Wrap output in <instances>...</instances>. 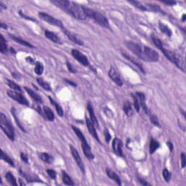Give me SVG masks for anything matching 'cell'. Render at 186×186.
I'll return each instance as SVG.
<instances>
[{
  "instance_id": "obj_1",
  "label": "cell",
  "mask_w": 186,
  "mask_h": 186,
  "mask_svg": "<svg viewBox=\"0 0 186 186\" xmlns=\"http://www.w3.org/2000/svg\"><path fill=\"white\" fill-rule=\"evenodd\" d=\"M126 47L141 60L146 62H157L159 60V55L155 49L148 46L142 45L131 41L124 42Z\"/></svg>"
},
{
  "instance_id": "obj_2",
  "label": "cell",
  "mask_w": 186,
  "mask_h": 186,
  "mask_svg": "<svg viewBox=\"0 0 186 186\" xmlns=\"http://www.w3.org/2000/svg\"><path fill=\"white\" fill-rule=\"evenodd\" d=\"M51 3L65 11L66 13L76 19L81 20V21L86 19L82 6H79L74 2L67 1V0H53L51 1Z\"/></svg>"
},
{
  "instance_id": "obj_3",
  "label": "cell",
  "mask_w": 186,
  "mask_h": 186,
  "mask_svg": "<svg viewBox=\"0 0 186 186\" xmlns=\"http://www.w3.org/2000/svg\"><path fill=\"white\" fill-rule=\"evenodd\" d=\"M82 8L86 18H88L90 19L93 20L95 23L100 25V26L110 29L109 22L106 16L101 14L100 12H98L97 11L94 10L93 9H90L89 7L82 6Z\"/></svg>"
},
{
  "instance_id": "obj_4",
  "label": "cell",
  "mask_w": 186,
  "mask_h": 186,
  "mask_svg": "<svg viewBox=\"0 0 186 186\" xmlns=\"http://www.w3.org/2000/svg\"><path fill=\"white\" fill-rule=\"evenodd\" d=\"M160 50L163 52L166 58L169 60H170L172 63H174L178 69L182 70L183 72L185 71V63H184V60L181 55L177 54L176 52H173L170 49H166L164 47Z\"/></svg>"
},
{
  "instance_id": "obj_5",
  "label": "cell",
  "mask_w": 186,
  "mask_h": 186,
  "mask_svg": "<svg viewBox=\"0 0 186 186\" xmlns=\"http://www.w3.org/2000/svg\"><path fill=\"white\" fill-rule=\"evenodd\" d=\"M0 127L11 141L15 140V130L13 126L7 119V116L3 113H0Z\"/></svg>"
},
{
  "instance_id": "obj_6",
  "label": "cell",
  "mask_w": 186,
  "mask_h": 186,
  "mask_svg": "<svg viewBox=\"0 0 186 186\" xmlns=\"http://www.w3.org/2000/svg\"><path fill=\"white\" fill-rule=\"evenodd\" d=\"M39 18H41L42 21H45L46 23H49V25H54V26L60 28L61 29L64 28L63 24V23L60 21V20L57 19V18L49 15V14L45 13V12H39Z\"/></svg>"
},
{
  "instance_id": "obj_7",
  "label": "cell",
  "mask_w": 186,
  "mask_h": 186,
  "mask_svg": "<svg viewBox=\"0 0 186 186\" xmlns=\"http://www.w3.org/2000/svg\"><path fill=\"white\" fill-rule=\"evenodd\" d=\"M7 95L9 97H11L12 100H14L16 102H18V103L21 105H24V106H29V102L28 100L25 98L24 95H23L21 92L18 91H15L12 90H7Z\"/></svg>"
},
{
  "instance_id": "obj_8",
  "label": "cell",
  "mask_w": 186,
  "mask_h": 186,
  "mask_svg": "<svg viewBox=\"0 0 186 186\" xmlns=\"http://www.w3.org/2000/svg\"><path fill=\"white\" fill-rule=\"evenodd\" d=\"M71 55L74 58L75 60H76L79 63H80L82 65L84 66H90V63L89 59L87 58V57L85 55L83 54L82 52H81L79 50L76 49H73L71 50Z\"/></svg>"
},
{
  "instance_id": "obj_9",
  "label": "cell",
  "mask_w": 186,
  "mask_h": 186,
  "mask_svg": "<svg viewBox=\"0 0 186 186\" xmlns=\"http://www.w3.org/2000/svg\"><path fill=\"white\" fill-rule=\"evenodd\" d=\"M108 76L110 77V79L113 81V82L119 86H121L123 85V84H124L120 74H119V72L113 67H110L109 71H108Z\"/></svg>"
},
{
  "instance_id": "obj_10",
  "label": "cell",
  "mask_w": 186,
  "mask_h": 186,
  "mask_svg": "<svg viewBox=\"0 0 186 186\" xmlns=\"http://www.w3.org/2000/svg\"><path fill=\"white\" fill-rule=\"evenodd\" d=\"M70 150H71V154H72L73 159L76 161L78 167L80 168L81 171H82L83 173H84L85 172V170H84V163H83L82 158H81L79 154L78 150H77L72 145H70Z\"/></svg>"
},
{
  "instance_id": "obj_11",
  "label": "cell",
  "mask_w": 186,
  "mask_h": 186,
  "mask_svg": "<svg viewBox=\"0 0 186 186\" xmlns=\"http://www.w3.org/2000/svg\"><path fill=\"white\" fill-rule=\"evenodd\" d=\"M123 143L122 141L119 138H114L112 141V148H113V152L116 155L120 156V157H124V153L122 150Z\"/></svg>"
},
{
  "instance_id": "obj_12",
  "label": "cell",
  "mask_w": 186,
  "mask_h": 186,
  "mask_svg": "<svg viewBox=\"0 0 186 186\" xmlns=\"http://www.w3.org/2000/svg\"><path fill=\"white\" fill-rule=\"evenodd\" d=\"M61 30L63 31V32L65 34L66 36H67V38L69 39L70 41H71L74 44H76V45H80V46L84 45V42H83L82 40L76 34H75L74 33L67 30L66 28H63V29H62Z\"/></svg>"
},
{
  "instance_id": "obj_13",
  "label": "cell",
  "mask_w": 186,
  "mask_h": 186,
  "mask_svg": "<svg viewBox=\"0 0 186 186\" xmlns=\"http://www.w3.org/2000/svg\"><path fill=\"white\" fill-rule=\"evenodd\" d=\"M86 127H87L88 130H89L90 134H91L93 137L95 138L96 140L98 142V143H101V142L100 140V138L98 137V134H97L96 132V128H95V125L93 121H91V119H88L87 117H86Z\"/></svg>"
},
{
  "instance_id": "obj_14",
  "label": "cell",
  "mask_w": 186,
  "mask_h": 186,
  "mask_svg": "<svg viewBox=\"0 0 186 186\" xmlns=\"http://www.w3.org/2000/svg\"><path fill=\"white\" fill-rule=\"evenodd\" d=\"M121 55H122L123 56H124V58L127 59V60H130V61L132 63H133L134 66H137L138 69L140 70L142 72H143V73H145V71H144V69H143V64H142L140 62L137 58H134V57H132V55H130V54H128L127 52H124V51H123V52H121Z\"/></svg>"
},
{
  "instance_id": "obj_15",
  "label": "cell",
  "mask_w": 186,
  "mask_h": 186,
  "mask_svg": "<svg viewBox=\"0 0 186 186\" xmlns=\"http://www.w3.org/2000/svg\"><path fill=\"white\" fill-rule=\"evenodd\" d=\"M45 35L46 37L48 39L50 40V41H52V42H54V43L59 44V45L62 44V41H61V39H60V38L59 37V36L56 34H55V33L52 32V31L46 30L45 31Z\"/></svg>"
},
{
  "instance_id": "obj_16",
  "label": "cell",
  "mask_w": 186,
  "mask_h": 186,
  "mask_svg": "<svg viewBox=\"0 0 186 186\" xmlns=\"http://www.w3.org/2000/svg\"><path fill=\"white\" fill-rule=\"evenodd\" d=\"M136 95H137V96L138 97V98H139L140 100V107L143 108V110H144V112L146 114L150 113V110L148 109V106H147L146 103H145V95L143 93H139V92H137V93H135Z\"/></svg>"
},
{
  "instance_id": "obj_17",
  "label": "cell",
  "mask_w": 186,
  "mask_h": 186,
  "mask_svg": "<svg viewBox=\"0 0 186 186\" xmlns=\"http://www.w3.org/2000/svg\"><path fill=\"white\" fill-rule=\"evenodd\" d=\"M106 172L107 176H108L110 179L113 180V181L115 182L117 184H118L119 185H121V179L117 173H116L115 172H113L112 169H110L109 168H106Z\"/></svg>"
},
{
  "instance_id": "obj_18",
  "label": "cell",
  "mask_w": 186,
  "mask_h": 186,
  "mask_svg": "<svg viewBox=\"0 0 186 186\" xmlns=\"http://www.w3.org/2000/svg\"><path fill=\"white\" fill-rule=\"evenodd\" d=\"M24 89L25 91L27 92L28 94L30 95L33 100L36 101V102H37L38 103H43V100H42V97L40 96L39 95H38L36 92H34V90L30 89V88L27 87V86H24Z\"/></svg>"
},
{
  "instance_id": "obj_19",
  "label": "cell",
  "mask_w": 186,
  "mask_h": 186,
  "mask_svg": "<svg viewBox=\"0 0 186 186\" xmlns=\"http://www.w3.org/2000/svg\"><path fill=\"white\" fill-rule=\"evenodd\" d=\"M86 108H87L88 112H89V113H90V119H91V121H93L94 124H95V126L97 127H99L98 121H97L96 116H95V111H94V109H93V107L90 102L87 103V106H86Z\"/></svg>"
},
{
  "instance_id": "obj_20",
  "label": "cell",
  "mask_w": 186,
  "mask_h": 186,
  "mask_svg": "<svg viewBox=\"0 0 186 186\" xmlns=\"http://www.w3.org/2000/svg\"><path fill=\"white\" fill-rule=\"evenodd\" d=\"M39 159L48 164H52L54 162V156L47 154V153H39Z\"/></svg>"
},
{
  "instance_id": "obj_21",
  "label": "cell",
  "mask_w": 186,
  "mask_h": 186,
  "mask_svg": "<svg viewBox=\"0 0 186 186\" xmlns=\"http://www.w3.org/2000/svg\"><path fill=\"white\" fill-rule=\"evenodd\" d=\"M82 148L84 156H85L89 160L94 159L95 156H94V154L92 153L91 148H90V145L88 144V143H86V144H82Z\"/></svg>"
},
{
  "instance_id": "obj_22",
  "label": "cell",
  "mask_w": 186,
  "mask_h": 186,
  "mask_svg": "<svg viewBox=\"0 0 186 186\" xmlns=\"http://www.w3.org/2000/svg\"><path fill=\"white\" fill-rule=\"evenodd\" d=\"M9 36L12 39L13 41H15V42H17V43L20 44V45L24 46V47H30V48H34V45H31V43H29V42H28L27 41H25V40L22 39L18 37V36H14V35L12 34H10L9 35Z\"/></svg>"
},
{
  "instance_id": "obj_23",
  "label": "cell",
  "mask_w": 186,
  "mask_h": 186,
  "mask_svg": "<svg viewBox=\"0 0 186 186\" xmlns=\"http://www.w3.org/2000/svg\"><path fill=\"white\" fill-rule=\"evenodd\" d=\"M123 110H124V113H126V115L127 116V117H131L134 115V111L133 109H132V103L130 101L127 100L124 103V105H123Z\"/></svg>"
},
{
  "instance_id": "obj_24",
  "label": "cell",
  "mask_w": 186,
  "mask_h": 186,
  "mask_svg": "<svg viewBox=\"0 0 186 186\" xmlns=\"http://www.w3.org/2000/svg\"><path fill=\"white\" fill-rule=\"evenodd\" d=\"M71 128H72L73 131L74 132V133L76 134V135L78 137L79 139V140L81 141V143H82V144H86L87 143V141H86L85 137H84V134L82 133V132L81 131V130L79 129L78 127H76L73 126V125H71Z\"/></svg>"
},
{
  "instance_id": "obj_25",
  "label": "cell",
  "mask_w": 186,
  "mask_h": 186,
  "mask_svg": "<svg viewBox=\"0 0 186 186\" xmlns=\"http://www.w3.org/2000/svg\"><path fill=\"white\" fill-rule=\"evenodd\" d=\"M159 28L160 31H161L162 33H164L165 35H167L168 37H171V36H172V31L168 25H167L166 24H164V23H161V22H160V23H159Z\"/></svg>"
},
{
  "instance_id": "obj_26",
  "label": "cell",
  "mask_w": 186,
  "mask_h": 186,
  "mask_svg": "<svg viewBox=\"0 0 186 186\" xmlns=\"http://www.w3.org/2000/svg\"><path fill=\"white\" fill-rule=\"evenodd\" d=\"M44 113H45V118L49 121H53L55 120V114L52 112V110L47 106L43 107Z\"/></svg>"
},
{
  "instance_id": "obj_27",
  "label": "cell",
  "mask_w": 186,
  "mask_h": 186,
  "mask_svg": "<svg viewBox=\"0 0 186 186\" xmlns=\"http://www.w3.org/2000/svg\"><path fill=\"white\" fill-rule=\"evenodd\" d=\"M62 180L63 183L66 185H74V183H73L71 177L63 170L62 171Z\"/></svg>"
},
{
  "instance_id": "obj_28",
  "label": "cell",
  "mask_w": 186,
  "mask_h": 186,
  "mask_svg": "<svg viewBox=\"0 0 186 186\" xmlns=\"http://www.w3.org/2000/svg\"><path fill=\"white\" fill-rule=\"evenodd\" d=\"M7 50H8V49H7L6 39H5L2 35H1L0 36V52H1L2 54H6Z\"/></svg>"
},
{
  "instance_id": "obj_29",
  "label": "cell",
  "mask_w": 186,
  "mask_h": 186,
  "mask_svg": "<svg viewBox=\"0 0 186 186\" xmlns=\"http://www.w3.org/2000/svg\"><path fill=\"white\" fill-rule=\"evenodd\" d=\"M160 147V144L158 141L155 140L151 138L150 140V145H149V151L150 154H153Z\"/></svg>"
},
{
  "instance_id": "obj_30",
  "label": "cell",
  "mask_w": 186,
  "mask_h": 186,
  "mask_svg": "<svg viewBox=\"0 0 186 186\" xmlns=\"http://www.w3.org/2000/svg\"><path fill=\"white\" fill-rule=\"evenodd\" d=\"M5 179H6L7 183H10V185H15V186L18 185L17 180H16L15 177L12 174V173H11L10 172H7L6 174H5Z\"/></svg>"
},
{
  "instance_id": "obj_31",
  "label": "cell",
  "mask_w": 186,
  "mask_h": 186,
  "mask_svg": "<svg viewBox=\"0 0 186 186\" xmlns=\"http://www.w3.org/2000/svg\"><path fill=\"white\" fill-rule=\"evenodd\" d=\"M49 101H50L51 103H52L53 106H55V109H56V111H57V113H58V115L60 116V117H62L63 116V108L61 107V106H60L59 103H58L56 101H55L54 100H53L51 97L49 96Z\"/></svg>"
},
{
  "instance_id": "obj_32",
  "label": "cell",
  "mask_w": 186,
  "mask_h": 186,
  "mask_svg": "<svg viewBox=\"0 0 186 186\" xmlns=\"http://www.w3.org/2000/svg\"><path fill=\"white\" fill-rule=\"evenodd\" d=\"M36 82H37L38 84H39V86H41V87L43 88L44 90H47V91H51V90H52L49 83L46 82L45 80H44L42 78L39 77V78L36 79Z\"/></svg>"
},
{
  "instance_id": "obj_33",
  "label": "cell",
  "mask_w": 186,
  "mask_h": 186,
  "mask_svg": "<svg viewBox=\"0 0 186 186\" xmlns=\"http://www.w3.org/2000/svg\"><path fill=\"white\" fill-rule=\"evenodd\" d=\"M1 159L4 160L5 161H6L7 163H8L12 167H15V164L13 160H12L11 158L6 153H5L3 150H1Z\"/></svg>"
},
{
  "instance_id": "obj_34",
  "label": "cell",
  "mask_w": 186,
  "mask_h": 186,
  "mask_svg": "<svg viewBox=\"0 0 186 186\" xmlns=\"http://www.w3.org/2000/svg\"><path fill=\"white\" fill-rule=\"evenodd\" d=\"M34 65H35V68H34L35 73L39 75V76L42 75L44 72V66L42 65V63L37 61L36 62V63H35Z\"/></svg>"
},
{
  "instance_id": "obj_35",
  "label": "cell",
  "mask_w": 186,
  "mask_h": 186,
  "mask_svg": "<svg viewBox=\"0 0 186 186\" xmlns=\"http://www.w3.org/2000/svg\"><path fill=\"white\" fill-rule=\"evenodd\" d=\"M7 84L12 90H15V91H18V92H21V88L18 84H16L15 82H14L13 81H11L8 79H7Z\"/></svg>"
},
{
  "instance_id": "obj_36",
  "label": "cell",
  "mask_w": 186,
  "mask_h": 186,
  "mask_svg": "<svg viewBox=\"0 0 186 186\" xmlns=\"http://www.w3.org/2000/svg\"><path fill=\"white\" fill-rule=\"evenodd\" d=\"M132 97L133 98V106L134 108H135L136 111L140 112V100L138 97L137 96V95H134V94H132Z\"/></svg>"
},
{
  "instance_id": "obj_37",
  "label": "cell",
  "mask_w": 186,
  "mask_h": 186,
  "mask_svg": "<svg viewBox=\"0 0 186 186\" xmlns=\"http://www.w3.org/2000/svg\"><path fill=\"white\" fill-rule=\"evenodd\" d=\"M130 2L132 4V5H133L134 7H137V9H139V10H140L142 11H147V10H148V8H147V7L145 6V5H143V4H141L140 2H139L130 1Z\"/></svg>"
},
{
  "instance_id": "obj_38",
  "label": "cell",
  "mask_w": 186,
  "mask_h": 186,
  "mask_svg": "<svg viewBox=\"0 0 186 186\" xmlns=\"http://www.w3.org/2000/svg\"><path fill=\"white\" fill-rule=\"evenodd\" d=\"M11 113H12V116H13V117H14V119H15V121H16V123H17V124H18V126L19 127H20V129H21V130H22V131H23V132H25V129L23 128V127L22 126V124H21V123L20 122V121H19V119H18V118H17V115H16V111H15V108H11Z\"/></svg>"
},
{
  "instance_id": "obj_39",
  "label": "cell",
  "mask_w": 186,
  "mask_h": 186,
  "mask_svg": "<svg viewBox=\"0 0 186 186\" xmlns=\"http://www.w3.org/2000/svg\"><path fill=\"white\" fill-rule=\"evenodd\" d=\"M162 175H163V178H164V180L167 183H169L170 181L171 178H172V174H171V172H169L167 169H164L163 172H162Z\"/></svg>"
},
{
  "instance_id": "obj_40",
  "label": "cell",
  "mask_w": 186,
  "mask_h": 186,
  "mask_svg": "<svg viewBox=\"0 0 186 186\" xmlns=\"http://www.w3.org/2000/svg\"><path fill=\"white\" fill-rule=\"evenodd\" d=\"M151 39H152V42H154V44L156 45V47H157L158 49H161L162 47H164L163 45H162L161 41L158 37H156V36H152Z\"/></svg>"
},
{
  "instance_id": "obj_41",
  "label": "cell",
  "mask_w": 186,
  "mask_h": 186,
  "mask_svg": "<svg viewBox=\"0 0 186 186\" xmlns=\"http://www.w3.org/2000/svg\"><path fill=\"white\" fill-rule=\"evenodd\" d=\"M148 115H149V117H150V121H151L152 124L154 125H155V126L156 127H160L159 121V119H158L157 117H156V115H154V114L150 113V112Z\"/></svg>"
},
{
  "instance_id": "obj_42",
  "label": "cell",
  "mask_w": 186,
  "mask_h": 186,
  "mask_svg": "<svg viewBox=\"0 0 186 186\" xmlns=\"http://www.w3.org/2000/svg\"><path fill=\"white\" fill-rule=\"evenodd\" d=\"M46 172H47V174H48L49 177L51 178V179L55 180V178H56L57 173L54 170V169H47V170H46Z\"/></svg>"
},
{
  "instance_id": "obj_43",
  "label": "cell",
  "mask_w": 186,
  "mask_h": 186,
  "mask_svg": "<svg viewBox=\"0 0 186 186\" xmlns=\"http://www.w3.org/2000/svg\"><path fill=\"white\" fill-rule=\"evenodd\" d=\"M137 182H138V183L140 184L141 185H143V186H149V185H151L150 183H148V182H146L145 180H143V178H140V177H137Z\"/></svg>"
},
{
  "instance_id": "obj_44",
  "label": "cell",
  "mask_w": 186,
  "mask_h": 186,
  "mask_svg": "<svg viewBox=\"0 0 186 186\" xmlns=\"http://www.w3.org/2000/svg\"><path fill=\"white\" fill-rule=\"evenodd\" d=\"M180 158H181L182 168H185L186 166V156L185 153H182L181 156H180Z\"/></svg>"
},
{
  "instance_id": "obj_45",
  "label": "cell",
  "mask_w": 186,
  "mask_h": 186,
  "mask_svg": "<svg viewBox=\"0 0 186 186\" xmlns=\"http://www.w3.org/2000/svg\"><path fill=\"white\" fill-rule=\"evenodd\" d=\"M104 135L105 137H106V140L107 142V143H108L111 139V135H110L109 131L108 130V129H106L104 131Z\"/></svg>"
},
{
  "instance_id": "obj_46",
  "label": "cell",
  "mask_w": 186,
  "mask_h": 186,
  "mask_svg": "<svg viewBox=\"0 0 186 186\" xmlns=\"http://www.w3.org/2000/svg\"><path fill=\"white\" fill-rule=\"evenodd\" d=\"M66 66H67L68 69H69V71H70V72H71V73H76V69H75L73 67L72 64H71V63H69V62L67 61V62H66Z\"/></svg>"
},
{
  "instance_id": "obj_47",
  "label": "cell",
  "mask_w": 186,
  "mask_h": 186,
  "mask_svg": "<svg viewBox=\"0 0 186 186\" xmlns=\"http://www.w3.org/2000/svg\"><path fill=\"white\" fill-rule=\"evenodd\" d=\"M21 159L25 164H29V157L25 153H21Z\"/></svg>"
},
{
  "instance_id": "obj_48",
  "label": "cell",
  "mask_w": 186,
  "mask_h": 186,
  "mask_svg": "<svg viewBox=\"0 0 186 186\" xmlns=\"http://www.w3.org/2000/svg\"><path fill=\"white\" fill-rule=\"evenodd\" d=\"M163 4H165L167 5H169V6H173V5H176V2L174 1H161Z\"/></svg>"
},
{
  "instance_id": "obj_49",
  "label": "cell",
  "mask_w": 186,
  "mask_h": 186,
  "mask_svg": "<svg viewBox=\"0 0 186 186\" xmlns=\"http://www.w3.org/2000/svg\"><path fill=\"white\" fill-rule=\"evenodd\" d=\"M64 81H65V82L67 83V84H70V85L74 86V87H76V86H77V84H76V83L73 82H72V81H71V80H69V79H64Z\"/></svg>"
},
{
  "instance_id": "obj_50",
  "label": "cell",
  "mask_w": 186,
  "mask_h": 186,
  "mask_svg": "<svg viewBox=\"0 0 186 186\" xmlns=\"http://www.w3.org/2000/svg\"><path fill=\"white\" fill-rule=\"evenodd\" d=\"M20 15H21L22 16V17L23 18H25V19H27V20H30V21H36V20H34V19H33V18H30V17H29V16H26L25 15V14H23L22 13V12L21 11H20Z\"/></svg>"
},
{
  "instance_id": "obj_51",
  "label": "cell",
  "mask_w": 186,
  "mask_h": 186,
  "mask_svg": "<svg viewBox=\"0 0 186 186\" xmlns=\"http://www.w3.org/2000/svg\"><path fill=\"white\" fill-rule=\"evenodd\" d=\"M26 61L27 62H29V63H31V64H35L36 63H35V61H34V58H31V57H28V58H26Z\"/></svg>"
},
{
  "instance_id": "obj_52",
  "label": "cell",
  "mask_w": 186,
  "mask_h": 186,
  "mask_svg": "<svg viewBox=\"0 0 186 186\" xmlns=\"http://www.w3.org/2000/svg\"><path fill=\"white\" fill-rule=\"evenodd\" d=\"M167 146H168L169 148V149H170V151L172 152L173 150V148H174V146H173L172 143H171V142H167Z\"/></svg>"
},
{
  "instance_id": "obj_53",
  "label": "cell",
  "mask_w": 186,
  "mask_h": 186,
  "mask_svg": "<svg viewBox=\"0 0 186 186\" xmlns=\"http://www.w3.org/2000/svg\"><path fill=\"white\" fill-rule=\"evenodd\" d=\"M1 28L4 29H7V25L6 24H5L4 23H1Z\"/></svg>"
},
{
  "instance_id": "obj_54",
  "label": "cell",
  "mask_w": 186,
  "mask_h": 186,
  "mask_svg": "<svg viewBox=\"0 0 186 186\" xmlns=\"http://www.w3.org/2000/svg\"><path fill=\"white\" fill-rule=\"evenodd\" d=\"M0 7H1V9H6L7 7H6V6H5V5H4V4L2 2H0Z\"/></svg>"
},
{
  "instance_id": "obj_55",
  "label": "cell",
  "mask_w": 186,
  "mask_h": 186,
  "mask_svg": "<svg viewBox=\"0 0 186 186\" xmlns=\"http://www.w3.org/2000/svg\"><path fill=\"white\" fill-rule=\"evenodd\" d=\"M186 15H185V14H183V16H182V21H183V22H185V19H186Z\"/></svg>"
}]
</instances>
